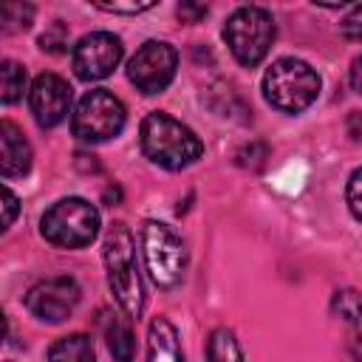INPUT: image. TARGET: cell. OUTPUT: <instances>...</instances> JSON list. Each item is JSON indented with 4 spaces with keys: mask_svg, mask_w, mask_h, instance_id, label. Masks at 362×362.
<instances>
[{
    "mask_svg": "<svg viewBox=\"0 0 362 362\" xmlns=\"http://www.w3.org/2000/svg\"><path fill=\"white\" fill-rule=\"evenodd\" d=\"M139 136H141L144 156L164 170H184L204 156L201 139L187 124H181L178 119L161 110L144 116Z\"/></svg>",
    "mask_w": 362,
    "mask_h": 362,
    "instance_id": "1",
    "label": "cell"
},
{
    "mask_svg": "<svg viewBox=\"0 0 362 362\" xmlns=\"http://www.w3.org/2000/svg\"><path fill=\"white\" fill-rule=\"evenodd\" d=\"M105 269H107V286L119 303V308L127 317H139L144 305L141 280L136 269V246L133 235L124 223H113L105 235Z\"/></svg>",
    "mask_w": 362,
    "mask_h": 362,
    "instance_id": "2",
    "label": "cell"
},
{
    "mask_svg": "<svg viewBox=\"0 0 362 362\" xmlns=\"http://www.w3.org/2000/svg\"><path fill=\"white\" fill-rule=\"evenodd\" d=\"M320 93V76L317 71L294 57H283L272 62V68L263 76V96L272 107L283 113H303Z\"/></svg>",
    "mask_w": 362,
    "mask_h": 362,
    "instance_id": "3",
    "label": "cell"
},
{
    "mask_svg": "<svg viewBox=\"0 0 362 362\" xmlns=\"http://www.w3.org/2000/svg\"><path fill=\"white\" fill-rule=\"evenodd\" d=\"M40 232L48 243L62 249H82L99 232V212L85 198H62L45 209Z\"/></svg>",
    "mask_w": 362,
    "mask_h": 362,
    "instance_id": "4",
    "label": "cell"
},
{
    "mask_svg": "<svg viewBox=\"0 0 362 362\" xmlns=\"http://www.w3.org/2000/svg\"><path fill=\"white\" fill-rule=\"evenodd\" d=\"M223 40L232 51V57L252 68L257 65L269 48H272V40H274V20L266 8L260 6H240L238 11L229 14L226 25H223Z\"/></svg>",
    "mask_w": 362,
    "mask_h": 362,
    "instance_id": "5",
    "label": "cell"
},
{
    "mask_svg": "<svg viewBox=\"0 0 362 362\" xmlns=\"http://www.w3.org/2000/svg\"><path fill=\"white\" fill-rule=\"evenodd\" d=\"M141 249H144L147 274L158 288H173L181 283L184 266H187V249H184V240L170 226L158 221H144Z\"/></svg>",
    "mask_w": 362,
    "mask_h": 362,
    "instance_id": "6",
    "label": "cell"
},
{
    "mask_svg": "<svg viewBox=\"0 0 362 362\" xmlns=\"http://www.w3.org/2000/svg\"><path fill=\"white\" fill-rule=\"evenodd\" d=\"M124 105L105 88H96V90H88L79 105H76V113L71 119V127H74V136L82 139V141H107L113 136L122 133L124 127Z\"/></svg>",
    "mask_w": 362,
    "mask_h": 362,
    "instance_id": "7",
    "label": "cell"
},
{
    "mask_svg": "<svg viewBox=\"0 0 362 362\" xmlns=\"http://www.w3.org/2000/svg\"><path fill=\"white\" fill-rule=\"evenodd\" d=\"M175 68H178V54L173 45L167 42H158V40H150L144 42L133 59L127 62V79L141 90V93H158L164 90L173 76H175Z\"/></svg>",
    "mask_w": 362,
    "mask_h": 362,
    "instance_id": "8",
    "label": "cell"
},
{
    "mask_svg": "<svg viewBox=\"0 0 362 362\" xmlns=\"http://www.w3.org/2000/svg\"><path fill=\"white\" fill-rule=\"evenodd\" d=\"M79 303V286L74 277H48L28 288L25 308L42 322H62Z\"/></svg>",
    "mask_w": 362,
    "mask_h": 362,
    "instance_id": "9",
    "label": "cell"
},
{
    "mask_svg": "<svg viewBox=\"0 0 362 362\" xmlns=\"http://www.w3.org/2000/svg\"><path fill=\"white\" fill-rule=\"evenodd\" d=\"M122 40L107 34V31H93L85 34L76 48H74V71L79 79L93 82V79H105L107 74H113V68L122 59Z\"/></svg>",
    "mask_w": 362,
    "mask_h": 362,
    "instance_id": "10",
    "label": "cell"
},
{
    "mask_svg": "<svg viewBox=\"0 0 362 362\" xmlns=\"http://www.w3.org/2000/svg\"><path fill=\"white\" fill-rule=\"evenodd\" d=\"M28 102H31V113H34L37 124L40 127H54L71 110V88L57 74H40L31 85Z\"/></svg>",
    "mask_w": 362,
    "mask_h": 362,
    "instance_id": "11",
    "label": "cell"
},
{
    "mask_svg": "<svg viewBox=\"0 0 362 362\" xmlns=\"http://www.w3.org/2000/svg\"><path fill=\"white\" fill-rule=\"evenodd\" d=\"M334 317L348 328V351L356 362H362V294L354 288H342L331 300Z\"/></svg>",
    "mask_w": 362,
    "mask_h": 362,
    "instance_id": "12",
    "label": "cell"
},
{
    "mask_svg": "<svg viewBox=\"0 0 362 362\" xmlns=\"http://www.w3.org/2000/svg\"><path fill=\"white\" fill-rule=\"evenodd\" d=\"M0 144H3V156H0V173L6 178L14 175H25L31 167V147L23 136V130L14 122H3L0 124Z\"/></svg>",
    "mask_w": 362,
    "mask_h": 362,
    "instance_id": "13",
    "label": "cell"
},
{
    "mask_svg": "<svg viewBox=\"0 0 362 362\" xmlns=\"http://www.w3.org/2000/svg\"><path fill=\"white\" fill-rule=\"evenodd\" d=\"M147 362H184L181 339L167 317H156L147 331Z\"/></svg>",
    "mask_w": 362,
    "mask_h": 362,
    "instance_id": "14",
    "label": "cell"
},
{
    "mask_svg": "<svg viewBox=\"0 0 362 362\" xmlns=\"http://www.w3.org/2000/svg\"><path fill=\"white\" fill-rule=\"evenodd\" d=\"M48 362H96L93 339L88 334H68L48 348Z\"/></svg>",
    "mask_w": 362,
    "mask_h": 362,
    "instance_id": "15",
    "label": "cell"
},
{
    "mask_svg": "<svg viewBox=\"0 0 362 362\" xmlns=\"http://www.w3.org/2000/svg\"><path fill=\"white\" fill-rule=\"evenodd\" d=\"M107 348H110L116 362H133L136 339H133V328H130L127 320L110 317V322H107Z\"/></svg>",
    "mask_w": 362,
    "mask_h": 362,
    "instance_id": "16",
    "label": "cell"
},
{
    "mask_svg": "<svg viewBox=\"0 0 362 362\" xmlns=\"http://www.w3.org/2000/svg\"><path fill=\"white\" fill-rule=\"evenodd\" d=\"M206 362H243V351L229 328H215L206 342Z\"/></svg>",
    "mask_w": 362,
    "mask_h": 362,
    "instance_id": "17",
    "label": "cell"
},
{
    "mask_svg": "<svg viewBox=\"0 0 362 362\" xmlns=\"http://www.w3.org/2000/svg\"><path fill=\"white\" fill-rule=\"evenodd\" d=\"M23 90H25V68L14 59H6L0 65V99L11 105L23 96Z\"/></svg>",
    "mask_w": 362,
    "mask_h": 362,
    "instance_id": "18",
    "label": "cell"
},
{
    "mask_svg": "<svg viewBox=\"0 0 362 362\" xmlns=\"http://www.w3.org/2000/svg\"><path fill=\"white\" fill-rule=\"evenodd\" d=\"M31 17H34V6H28V3H3L0 6L3 31H23L31 25Z\"/></svg>",
    "mask_w": 362,
    "mask_h": 362,
    "instance_id": "19",
    "label": "cell"
},
{
    "mask_svg": "<svg viewBox=\"0 0 362 362\" xmlns=\"http://www.w3.org/2000/svg\"><path fill=\"white\" fill-rule=\"evenodd\" d=\"M266 156H269V147L263 141H249L246 147L238 150V164L240 167H249V170H260L263 161H266Z\"/></svg>",
    "mask_w": 362,
    "mask_h": 362,
    "instance_id": "20",
    "label": "cell"
},
{
    "mask_svg": "<svg viewBox=\"0 0 362 362\" xmlns=\"http://www.w3.org/2000/svg\"><path fill=\"white\" fill-rule=\"evenodd\" d=\"M65 42H68V34H65V25H62L59 20L51 23V25L45 28V34L40 37V48L48 51V54H59Z\"/></svg>",
    "mask_w": 362,
    "mask_h": 362,
    "instance_id": "21",
    "label": "cell"
},
{
    "mask_svg": "<svg viewBox=\"0 0 362 362\" xmlns=\"http://www.w3.org/2000/svg\"><path fill=\"white\" fill-rule=\"evenodd\" d=\"M339 31H342L345 40H354V42L362 40V6H354V8L345 14V20L339 23Z\"/></svg>",
    "mask_w": 362,
    "mask_h": 362,
    "instance_id": "22",
    "label": "cell"
},
{
    "mask_svg": "<svg viewBox=\"0 0 362 362\" xmlns=\"http://www.w3.org/2000/svg\"><path fill=\"white\" fill-rule=\"evenodd\" d=\"M345 198H348V206H351L354 218H356V221H362V167H359V170L351 175Z\"/></svg>",
    "mask_w": 362,
    "mask_h": 362,
    "instance_id": "23",
    "label": "cell"
},
{
    "mask_svg": "<svg viewBox=\"0 0 362 362\" xmlns=\"http://www.w3.org/2000/svg\"><path fill=\"white\" fill-rule=\"evenodd\" d=\"M102 11H113V14H139L153 8V3H96Z\"/></svg>",
    "mask_w": 362,
    "mask_h": 362,
    "instance_id": "24",
    "label": "cell"
},
{
    "mask_svg": "<svg viewBox=\"0 0 362 362\" xmlns=\"http://www.w3.org/2000/svg\"><path fill=\"white\" fill-rule=\"evenodd\" d=\"M175 11H178L181 23H198L206 14V6H201V3H178Z\"/></svg>",
    "mask_w": 362,
    "mask_h": 362,
    "instance_id": "25",
    "label": "cell"
},
{
    "mask_svg": "<svg viewBox=\"0 0 362 362\" xmlns=\"http://www.w3.org/2000/svg\"><path fill=\"white\" fill-rule=\"evenodd\" d=\"M3 209H6V218H3V226H11L14 223V215H17V195L3 187Z\"/></svg>",
    "mask_w": 362,
    "mask_h": 362,
    "instance_id": "26",
    "label": "cell"
},
{
    "mask_svg": "<svg viewBox=\"0 0 362 362\" xmlns=\"http://www.w3.org/2000/svg\"><path fill=\"white\" fill-rule=\"evenodd\" d=\"M345 127H348V136L354 141H362V113H351L348 122H345Z\"/></svg>",
    "mask_w": 362,
    "mask_h": 362,
    "instance_id": "27",
    "label": "cell"
},
{
    "mask_svg": "<svg viewBox=\"0 0 362 362\" xmlns=\"http://www.w3.org/2000/svg\"><path fill=\"white\" fill-rule=\"evenodd\" d=\"M351 85L356 93H362V57H356L351 65Z\"/></svg>",
    "mask_w": 362,
    "mask_h": 362,
    "instance_id": "28",
    "label": "cell"
},
{
    "mask_svg": "<svg viewBox=\"0 0 362 362\" xmlns=\"http://www.w3.org/2000/svg\"><path fill=\"white\" fill-rule=\"evenodd\" d=\"M110 198H113V204H116V201L122 198V192H119L116 187H113V189H105V201H107V204H110Z\"/></svg>",
    "mask_w": 362,
    "mask_h": 362,
    "instance_id": "29",
    "label": "cell"
}]
</instances>
